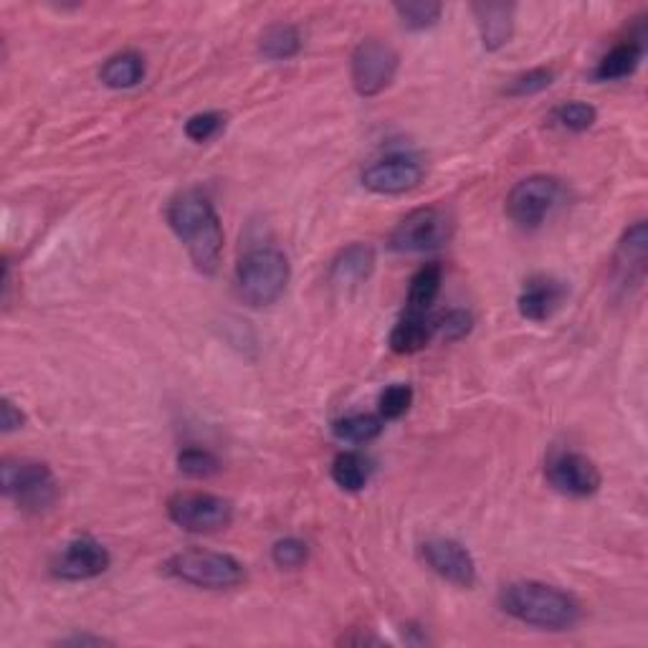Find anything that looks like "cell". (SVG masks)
Instances as JSON below:
<instances>
[{"instance_id": "cell-24", "label": "cell", "mask_w": 648, "mask_h": 648, "mask_svg": "<svg viewBox=\"0 0 648 648\" xmlns=\"http://www.w3.org/2000/svg\"><path fill=\"white\" fill-rule=\"evenodd\" d=\"M646 243H648V233H646V224L638 220L623 233V239L619 243V262L623 269H628V279L634 277L641 281L644 279V269H646Z\"/></svg>"}, {"instance_id": "cell-3", "label": "cell", "mask_w": 648, "mask_h": 648, "mask_svg": "<svg viewBox=\"0 0 648 648\" xmlns=\"http://www.w3.org/2000/svg\"><path fill=\"white\" fill-rule=\"evenodd\" d=\"M289 279H292V264L287 254L277 246L251 249L236 264L233 287L236 294L249 307H269L284 296Z\"/></svg>"}, {"instance_id": "cell-4", "label": "cell", "mask_w": 648, "mask_h": 648, "mask_svg": "<svg viewBox=\"0 0 648 648\" xmlns=\"http://www.w3.org/2000/svg\"><path fill=\"white\" fill-rule=\"evenodd\" d=\"M0 484L5 497L30 514L49 512L59 499V482L43 461L5 459L0 467Z\"/></svg>"}, {"instance_id": "cell-11", "label": "cell", "mask_w": 648, "mask_h": 648, "mask_svg": "<svg viewBox=\"0 0 648 648\" xmlns=\"http://www.w3.org/2000/svg\"><path fill=\"white\" fill-rule=\"evenodd\" d=\"M423 175L425 170L421 160L414 155H403V152H395V155L372 160V163L363 170L360 180L365 188L378 195H403L421 186Z\"/></svg>"}, {"instance_id": "cell-31", "label": "cell", "mask_w": 648, "mask_h": 648, "mask_svg": "<svg viewBox=\"0 0 648 648\" xmlns=\"http://www.w3.org/2000/svg\"><path fill=\"white\" fill-rule=\"evenodd\" d=\"M271 560L277 568L296 570L309 560V545L300 537H284L271 547Z\"/></svg>"}, {"instance_id": "cell-9", "label": "cell", "mask_w": 648, "mask_h": 648, "mask_svg": "<svg viewBox=\"0 0 648 648\" xmlns=\"http://www.w3.org/2000/svg\"><path fill=\"white\" fill-rule=\"evenodd\" d=\"M401 56L387 41L380 38H365L357 43L350 59V79L360 97L370 99L383 94L398 74Z\"/></svg>"}, {"instance_id": "cell-28", "label": "cell", "mask_w": 648, "mask_h": 648, "mask_svg": "<svg viewBox=\"0 0 648 648\" xmlns=\"http://www.w3.org/2000/svg\"><path fill=\"white\" fill-rule=\"evenodd\" d=\"M178 469L190 479H208L220 471V461L205 448H186L178 456Z\"/></svg>"}, {"instance_id": "cell-19", "label": "cell", "mask_w": 648, "mask_h": 648, "mask_svg": "<svg viewBox=\"0 0 648 648\" xmlns=\"http://www.w3.org/2000/svg\"><path fill=\"white\" fill-rule=\"evenodd\" d=\"M99 79L110 89H132L144 79V59L137 51L114 53L104 61Z\"/></svg>"}, {"instance_id": "cell-16", "label": "cell", "mask_w": 648, "mask_h": 648, "mask_svg": "<svg viewBox=\"0 0 648 648\" xmlns=\"http://www.w3.org/2000/svg\"><path fill=\"white\" fill-rule=\"evenodd\" d=\"M376 271V249L368 243H353L342 249L330 264V281L334 287H357Z\"/></svg>"}, {"instance_id": "cell-2", "label": "cell", "mask_w": 648, "mask_h": 648, "mask_svg": "<svg viewBox=\"0 0 648 648\" xmlns=\"http://www.w3.org/2000/svg\"><path fill=\"white\" fill-rule=\"evenodd\" d=\"M499 608L509 619L539 631H570L581 621V606L570 593L539 581H514L499 590Z\"/></svg>"}, {"instance_id": "cell-30", "label": "cell", "mask_w": 648, "mask_h": 648, "mask_svg": "<svg viewBox=\"0 0 648 648\" xmlns=\"http://www.w3.org/2000/svg\"><path fill=\"white\" fill-rule=\"evenodd\" d=\"M433 330L446 342H459L474 330V315L467 309H448L446 315L433 319Z\"/></svg>"}, {"instance_id": "cell-25", "label": "cell", "mask_w": 648, "mask_h": 648, "mask_svg": "<svg viewBox=\"0 0 648 648\" xmlns=\"http://www.w3.org/2000/svg\"><path fill=\"white\" fill-rule=\"evenodd\" d=\"M393 11L408 30L433 28L444 13V5L431 3V0H410V3H395Z\"/></svg>"}, {"instance_id": "cell-14", "label": "cell", "mask_w": 648, "mask_h": 648, "mask_svg": "<svg viewBox=\"0 0 648 648\" xmlns=\"http://www.w3.org/2000/svg\"><path fill=\"white\" fill-rule=\"evenodd\" d=\"M566 296L568 287L562 281L552 277H532L517 300V309L530 322H545L562 307Z\"/></svg>"}, {"instance_id": "cell-21", "label": "cell", "mask_w": 648, "mask_h": 648, "mask_svg": "<svg viewBox=\"0 0 648 648\" xmlns=\"http://www.w3.org/2000/svg\"><path fill=\"white\" fill-rule=\"evenodd\" d=\"M441 281H444V271L439 264H425L414 274L408 287V312L416 315H429L431 304L436 302L441 292Z\"/></svg>"}, {"instance_id": "cell-15", "label": "cell", "mask_w": 648, "mask_h": 648, "mask_svg": "<svg viewBox=\"0 0 648 648\" xmlns=\"http://www.w3.org/2000/svg\"><path fill=\"white\" fill-rule=\"evenodd\" d=\"M471 13H474L486 51H499L512 41V34H514L512 3H474L471 5Z\"/></svg>"}, {"instance_id": "cell-10", "label": "cell", "mask_w": 648, "mask_h": 648, "mask_svg": "<svg viewBox=\"0 0 648 648\" xmlns=\"http://www.w3.org/2000/svg\"><path fill=\"white\" fill-rule=\"evenodd\" d=\"M110 550L99 543V539L81 535L68 539V543L61 547V552L51 560V573L53 577L66 583H81V581H94V577L104 575L110 570Z\"/></svg>"}, {"instance_id": "cell-7", "label": "cell", "mask_w": 648, "mask_h": 648, "mask_svg": "<svg viewBox=\"0 0 648 648\" xmlns=\"http://www.w3.org/2000/svg\"><path fill=\"white\" fill-rule=\"evenodd\" d=\"M167 517L180 530L193 535H211L233 522V505L218 494L178 492L167 499Z\"/></svg>"}, {"instance_id": "cell-8", "label": "cell", "mask_w": 648, "mask_h": 648, "mask_svg": "<svg viewBox=\"0 0 648 648\" xmlns=\"http://www.w3.org/2000/svg\"><path fill=\"white\" fill-rule=\"evenodd\" d=\"M562 180L552 175H530L507 195V216L520 228H539L562 201Z\"/></svg>"}, {"instance_id": "cell-27", "label": "cell", "mask_w": 648, "mask_h": 648, "mask_svg": "<svg viewBox=\"0 0 648 648\" xmlns=\"http://www.w3.org/2000/svg\"><path fill=\"white\" fill-rule=\"evenodd\" d=\"M380 418L383 421H398L414 406V387L406 383H395L380 393Z\"/></svg>"}, {"instance_id": "cell-17", "label": "cell", "mask_w": 648, "mask_h": 648, "mask_svg": "<svg viewBox=\"0 0 648 648\" xmlns=\"http://www.w3.org/2000/svg\"><path fill=\"white\" fill-rule=\"evenodd\" d=\"M433 334H436V330H433V322L429 319V315L406 312V315L395 322L387 345H391L395 355H416L429 347Z\"/></svg>"}, {"instance_id": "cell-12", "label": "cell", "mask_w": 648, "mask_h": 648, "mask_svg": "<svg viewBox=\"0 0 648 648\" xmlns=\"http://www.w3.org/2000/svg\"><path fill=\"white\" fill-rule=\"evenodd\" d=\"M547 484L555 492L566 494L573 499L593 497L600 490V471L588 456L577 452H560L547 459L545 467Z\"/></svg>"}, {"instance_id": "cell-23", "label": "cell", "mask_w": 648, "mask_h": 648, "mask_svg": "<svg viewBox=\"0 0 648 648\" xmlns=\"http://www.w3.org/2000/svg\"><path fill=\"white\" fill-rule=\"evenodd\" d=\"M332 433L347 444H370L383 433V418L372 414H350L332 423Z\"/></svg>"}, {"instance_id": "cell-34", "label": "cell", "mask_w": 648, "mask_h": 648, "mask_svg": "<svg viewBox=\"0 0 648 648\" xmlns=\"http://www.w3.org/2000/svg\"><path fill=\"white\" fill-rule=\"evenodd\" d=\"M106 644H112V641H106V638H102V636H89V634L72 636V638H64V641H61V646H106Z\"/></svg>"}, {"instance_id": "cell-26", "label": "cell", "mask_w": 648, "mask_h": 648, "mask_svg": "<svg viewBox=\"0 0 648 648\" xmlns=\"http://www.w3.org/2000/svg\"><path fill=\"white\" fill-rule=\"evenodd\" d=\"M552 122L568 132H588V129L598 122V112L596 106L588 102H566L552 110Z\"/></svg>"}, {"instance_id": "cell-22", "label": "cell", "mask_w": 648, "mask_h": 648, "mask_svg": "<svg viewBox=\"0 0 648 648\" xmlns=\"http://www.w3.org/2000/svg\"><path fill=\"white\" fill-rule=\"evenodd\" d=\"M370 459L357 452L338 454V459L332 461V482L338 484L342 492H363L370 482Z\"/></svg>"}, {"instance_id": "cell-29", "label": "cell", "mask_w": 648, "mask_h": 648, "mask_svg": "<svg viewBox=\"0 0 648 648\" xmlns=\"http://www.w3.org/2000/svg\"><path fill=\"white\" fill-rule=\"evenodd\" d=\"M555 81V72L552 68H530V72L524 74H517L512 81L507 84V94L509 97H532V94H539V91H545L547 87H552Z\"/></svg>"}, {"instance_id": "cell-13", "label": "cell", "mask_w": 648, "mask_h": 648, "mask_svg": "<svg viewBox=\"0 0 648 648\" xmlns=\"http://www.w3.org/2000/svg\"><path fill=\"white\" fill-rule=\"evenodd\" d=\"M423 562L446 583L459 588H474L477 585V562L461 543L448 537H433L421 545Z\"/></svg>"}, {"instance_id": "cell-33", "label": "cell", "mask_w": 648, "mask_h": 648, "mask_svg": "<svg viewBox=\"0 0 648 648\" xmlns=\"http://www.w3.org/2000/svg\"><path fill=\"white\" fill-rule=\"evenodd\" d=\"M23 423H26L23 410L15 406L11 398H3V406H0V425H3V433L21 431Z\"/></svg>"}, {"instance_id": "cell-18", "label": "cell", "mask_w": 648, "mask_h": 648, "mask_svg": "<svg viewBox=\"0 0 648 648\" xmlns=\"http://www.w3.org/2000/svg\"><path fill=\"white\" fill-rule=\"evenodd\" d=\"M644 53H646V46L641 38H628V41L613 46V49L598 61L596 79L598 81L626 79V76H631L638 66H641Z\"/></svg>"}, {"instance_id": "cell-20", "label": "cell", "mask_w": 648, "mask_h": 648, "mask_svg": "<svg viewBox=\"0 0 648 648\" xmlns=\"http://www.w3.org/2000/svg\"><path fill=\"white\" fill-rule=\"evenodd\" d=\"M302 51V34L292 23H274L258 38V53L269 61H289Z\"/></svg>"}, {"instance_id": "cell-5", "label": "cell", "mask_w": 648, "mask_h": 648, "mask_svg": "<svg viewBox=\"0 0 648 648\" xmlns=\"http://www.w3.org/2000/svg\"><path fill=\"white\" fill-rule=\"evenodd\" d=\"M167 573L203 590H231L246 581V570L233 555L213 550H182L167 560Z\"/></svg>"}, {"instance_id": "cell-6", "label": "cell", "mask_w": 648, "mask_h": 648, "mask_svg": "<svg viewBox=\"0 0 648 648\" xmlns=\"http://www.w3.org/2000/svg\"><path fill=\"white\" fill-rule=\"evenodd\" d=\"M454 239V218L439 205L418 208L408 213L398 226L393 228L387 246L395 254H425V251L444 249Z\"/></svg>"}, {"instance_id": "cell-1", "label": "cell", "mask_w": 648, "mask_h": 648, "mask_svg": "<svg viewBox=\"0 0 648 648\" xmlns=\"http://www.w3.org/2000/svg\"><path fill=\"white\" fill-rule=\"evenodd\" d=\"M167 226L186 246L190 262L201 274H216L224 256V226L216 213V205L201 190H182L167 203Z\"/></svg>"}, {"instance_id": "cell-32", "label": "cell", "mask_w": 648, "mask_h": 648, "mask_svg": "<svg viewBox=\"0 0 648 648\" xmlns=\"http://www.w3.org/2000/svg\"><path fill=\"white\" fill-rule=\"evenodd\" d=\"M226 127V117L220 112H201V114H193L186 122V137L190 142L195 144H203V142H211L213 137L220 135V129Z\"/></svg>"}]
</instances>
